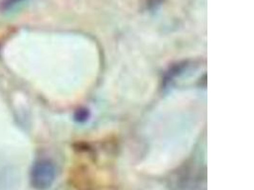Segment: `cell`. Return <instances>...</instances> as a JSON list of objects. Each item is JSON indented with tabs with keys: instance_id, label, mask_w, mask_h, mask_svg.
<instances>
[{
	"instance_id": "2",
	"label": "cell",
	"mask_w": 254,
	"mask_h": 190,
	"mask_svg": "<svg viewBox=\"0 0 254 190\" xmlns=\"http://www.w3.org/2000/svg\"><path fill=\"white\" fill-rule=\"evenodd\" d=\"M22 0H5L2 3V9L3 10H9L12 8L14 5H17L18 3H20Z\"/></svg>"
},
{
	"instance_id": "1",
	"label": "cell",
	"mask_w": 254,
	"mask_h": 190,
	"mask_svg": "<svg viewBox=\"0 0 254 190\" xmlns=\"http://www.w3.org/2000/svg\"><path fill=\"white\" fill-rule=\"evenodd\" d=\"M57 177L55 165L49 160H40L36 162L31 170V185L36 190H48L51 189Z\"/></svg>"
}]
</instances>
